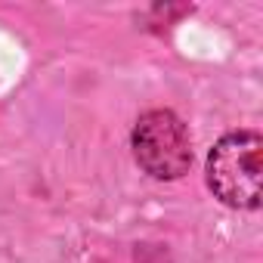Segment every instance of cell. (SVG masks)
<instances>
[{
	"mask_svg": "<svg viewBox=\"0 0 263 263\" xmlns=\"http://www.w3.org/2000/svg\"><path fill=\"white\" fill-rule=\"evenodd\" d=\"M263 137L257 130H232L208 155L211 192L235 211H257L263 198Z\"/></svg>",
	"mask_w": 263,
	"mask_h": 263,
	"instance_id": "6da1fadb",
	"label": "cell"
},
{
	"mask_svg": "<svg viewBox=\"0 0 263 263\" xmlns=\"http://www.w3.org/2000/svg\"><path fill=\"white\" fill-rule=\"evenodd\" d=\"M134 158L152 180H180L192 164V140L171 108L146 111L130 134Z\"/></svg>",
	"mask_w": 263,
	"mask_h": 263,
	"instance_id": "7a4b0ae2",
	"label": "cell"
}]
</instances>
